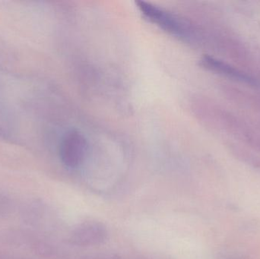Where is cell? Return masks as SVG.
Here are the masks:
<instances>
[{
    "instance_id": "cell-1",
    "label": "cell",
    "mask_w": 260,
    "mask_h": 259,
    "mask_svg": "<svg viewBox=\"0 0 260 259\" xmlns=\"http://www.w3.org/2000/svg\"><path fill=\"white\" fill-rule=\"evenodd\" d=\"M88 151V141L85 135L76 129L66 132L59 145V158L62 164L70 168H76L83 162Z\"/></svg>"
},
{
    "instance_id": "cell-2",
    "label": "cell",
    "mask_w": 260,
    "mask_h": 259,
    "mask_svg": "<svg viewBox=\"0 0 260 259\" xmlns=\"http://www.w3.org/2000/svg\"><path fill=\"white\" fill-rule=\"evenodd\" d=\"M136 4L141 13L150 22L158 26L160 28L171 34L178 36L186 35V27L183 23L172 14L147 2L139 1L137 2Z\"/></svg>"
},
{
    "instance_id": "cell-3",
    "label": "cell",
    "mask_w": 260,
    "mask_h": 259,
    "mask_svg": "<svg viewBox=\"0 0 260 259\" xmlns=\"http://www.w3.org/2000/svg\"><path fill=\"white\" fill-rule=\"evenodd\" d=\"M108 232L105 225L98 221H86L79 224L71 234L72 243L76 246H93L105 243Z\"/></svg>"
},
{
    "instance_id": "cell-4",
    "label": "cell",
    "mask_w": 260,
    "mask_h": 259,
    "mask_svg": "<svg viewBox=\"0 0 260 259\" xmlns=\"http://www.w3.org/2000/svg\"><path fill=\"white\" fill-rule=\"evenodd\" d=\"M202 64L204 65L208 69H210L211 71H217V72L223 73L226 76H229L234 79H238V80H242L244 82H251V79L248 76L241 73V71H238V70L232 68V67L228 65L227 64L224 62H220L214 58L206 57L203 58L202 59Z\"/></svg>"
}]
</instances>
